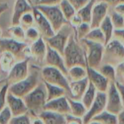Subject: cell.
<instances>
[{
    "instance_id": "1",
    "label": "cell",
    "mask_w": 124,
    "mask_h": 124,
    "mask_svg": "<svg viewBox=\"0 0 124 124\" xmlns=\"http://www.w3.org/2000/svg\"><path fill=\"white\" fill-rule=\"evenodd\" d=\"M62 57L68 69L77 65L86 67L85 49L81 41L76 39L75 31L68 40Z\"/></svg>"
},
{
    "instance_id": "2",
    "label": "cell",
    "mask_w": 124,
    "mask_h": 124,
    "mask_svg": "<svg viewBox=\"0 0 124 124\" xmlns=\"http://www.w3.org/2000/svg\"><path fill=\"white\" fill-rule=\"evenodd\" d=\"M41 81V68L37 65H30L28 76L24 80L10 85L9 86V92L23 99L32 92Z\"/></svg>"
},
{
    "instance_id": "3",
    "label": "cell",
    "mask_w": 124,
    "mask_h": 124,
    "mask_svg": "<svg viewBox=\"0 0 124 124\" xmlns=\"http://www.w3.org/2000/svg\"><path fill=\"white\" fill-rule=\"evenodd\" d=\"M23 99L28 110V113L38 116L44 110L47 102L46 87L42 80L32 92Z\"/></svg>"
},
{
    "instance_id": "4",
    "label": "cell",
    "mask_w": 124,
    "mask_h": 124,
    "mask_svg": "<svg viewBox=\"0 0 124 124\" xmlns=\"http://www.w3.org/2000/svg\"><path fill=\"white\" fill-rule=\"evenodd\" d=\"M4 52L13 54L17 62L31 58L29 45L25 42L17 41L12 38L0 39V53Z\"/></svg>"
},
{
    "instance_id": "5",
    "label": "cell",
    "mask_w": 124,
    "mask_h": 124,
    "mask_svg": "<svg viewBox=\"0 0 124 124\" xmlns=\"http://www.w3.org/2000/svg\"><path fill=\"white\" fill-rule=\"evenodd\" d=\"M80 41L85 49L86 66L97 70L102 64L105 45L89 41L86 39H81Z\"/></svg>"
},
{
    "instance_id": "6",
    "label": "cell",
    "mask_w": 124,
    "mask_h": 124,
    "mask_svg": "<svg viewBox=\"0 0 124 124\" xmlns=\"http://www.w3.org/2000/svg\"><path fill=\"white\" fill-rule=\"evenodd\" d=\"M41 78L44 82L64 89L67 92V96L68 95L70 92V81L68 77L59 69L44 65L41 69Z\"/></svg>"
},
{
    "instance_id": "7",
    "label": "cell",
    "mask_w": 124,
    "mask_h": 124,
    "mask_svg": "<svg viewBox=\"0 0 124 124\" xmlns=\"http://www.w3.org/2000/svg\"><path fill=\"white\" fill-rule=\"evenodd\" d=\"M124 61V45L116 39H113L105 45L102 64H110L117 67Z\"/></svg>"
},
{
    "instance_id": "8",
    "label": "cell",
    "mask_w": 124,
    "mask_h": 124,
    "mask_svg": "<svg viewBox=\"0 0 124 124\" xmlns=\"http://www.w3.org/2000/svg\"><path fill=\"white\" fill-rule=\"evenodd\" d=\"M74 33V28H73L69 23L64 25L58 31L48 39H44L46 44L53 49L63 55L65 48L68 42L70 36Z\"/></svg>"
},
{
    "instance_id": "9",
    "label": "cell",
    "mask_w": 124,
    "mask_h": 124,
    "mask_svg": "<svg viewBox=\"0 0 124 124\" xmlns=\"http://www.w3.org/2000/svg\"><path fill=\"white\" fill-rule=\"evenodd\" d=\"M36 7L45 16L54 32L58 31L64 25L68 22L63 16L59 5L57 6H44L35 5Z\"/></svg>"
},
{
    "instance_id": "10",
    "label": "cell",
    "mask_w": 124,
    "mask_h": 124,
    "mask_svg": "<svg viewBox=\"0 0 124 124\" xmlns=\"http://www.w3.org/2000/svg\"><path fill=\"white\" fill-rule=\"evenodd\" d=\"M29 58L17 62L8 72L6 83L9 86L24 80L29 74Z\"/></svg>"
},
{
    "instance_id": "11",
    "label": "cell",
    "mask_w": 124,
    "mask_h": 124,
    "mask_svg": "<svg viewBox=\"0 0 124 124\" xmlns=\"http://www.w3.org/2000/svg\"><path fill=\"white\" fill-rule=\"evenodd\" d=\"M115 82L110 83L109 87L106 92L105 110L113 114L118 115L123 109H124V108Z\"/></svg>"
},
{
    "instance_id": "12",
    "label": "cell",
    "mask_w": 124,
    "mask_h": 124,
    "mask_svg": "<svg viewBox=\"0 0 124 124\" xmlns=\"http://www.w3.org/2000/svg\"><path fill=\"white\" fill-rule=\"evenodd\" d=\"M106 108V92H97V97L90 108L87 110L86 115L82 118L84 124H87L97 116L105 110Z\"/></svg>"
},
{
    "instance_id": "13",
    "label": "cell",
    "mask_w": 124,
    "mask_h": 124,
    "mask_svg": "<svg viewBox=\"0 0 124 124\" xmlns=\"http://www.w3.org/2000/svg\"><path fill=\"white\" fill-rule=\"evenodd\" d=\"M32 12L35 20V27L39 30L41 37L44 39L52 37L55 32L45 16L36 7V6H33Z\"/></svg>"
},
{
    "instance_id": "14",
    "label": "cell",
    "mask_w": 124,
    "mask_h": 124,
    "mask_svg": "<svg viewBox=\"0 0 124 124\" xmlns=\"http://www.w3.org/2000/svg\"><path fill=\"white\" fill-rule=\"evenodd\" d=\"M109 9V5L105 1H96L93 7L92 12V19L90 23L92 28H97L100 27L102 21L108 15Z\"/></svg>"
},
{
    "instance_id": "15",
    "label": "cell",
    "mask_w": 124,
    "mask_h": 124,
    "mask_svg": "<svg viewBox=\"0 0 124 124\" xmlns=\"http://www.w3.org/2000/svg\"><path fill=\"white\" fill-rule=\"evenodd\" d=\"M44 63L45 64V66H49L57 68L60 71H62L66 76H68V68L65 66L62 55L60 54L56 50L49 46L48 45L46 55Z\"/></svg>"
},
{
    "instance_id": "16",
    "label": "cell",
    "mask_w": 124,
    "mask_h": 124,
    "mask_svg": "<svg viewBox=\"0 0 124 124\" xmlns=\"http://www.w3.org/2000/svg\"><path fill=\"white\" fill-rule=\"evenodd\" d=\"M87 72V78L89 83H91L99 92H106L109 85L110 81L105 78L98 70L90 68L89 66L86 67Z\"/></svg>"
},
{
    "instance_id": "17",
    "label": "cell",
    "mask_w": 124,
    "mask_h": 124,
    "mask_svg": "<svg viewBox=\"0 0 124 124\" xmlns=\"http://www.w3.org/2000/svg\"><path fill=\"white\" fill-rule=\"evenodd\" d=\"M43 110L51 111L61 115H69L70 113V105L67 96H63L60 98L46 102Z\"/></svg>"
},
{
    "instance_id": "18",
    "label": "cell",
    "mask_w": 124,
    "mask_h": 124,
    "mask_svg": "<svg viewBox=\"0 0 124 124\" xmlns=\"http://www.w3.org/2000/svg\"><path fill=\"white\" fill-rule=\"evenodd\" d=\"M7 106L10 110L13 117L23 116L28 113L23 99L17 97L9 92L7 97Z\"/></svg>"
},
{
    "instance_id": "19",
    "label": "cell",
    "mask_w": 124,
    "mask_h": 124,
    "mask_svg": "<svg viewBox=\"0 0 124 124\" xmlns=\"http://www.w3.org/2000/svg\"><path fill=\"white\" fill-rule=\"evenodd\" d=\"M31 57L37 62L43 63L46 55L47 44L44 38L41 37L36 41L29 45Z\"/></svg>"
},
{
    "instance_id": "20",
    "label": "cell",
    "mask_w": 124,
    "mask_h": 124,
    "mask_svg": "<svg viewBox=\"0 0 124 124\" xmlns=\"http://www.w3.org/2000/svg\"><path fill=\"white\" fill-rule=\"evenodd\" d=\"M33 7L28 0H15L12 15V25H19L20 17L25 13L33 11Z\"/></svg>"
},
{
    "instance_id": "21",
    "label": "cell",
    "mask_w": 124,
    "mask_h": 124,
    "mask_svg": "<svg viewBox=\"0 0 124 124\" xmlns=\"http://www.w3.org/2000/svg\"><path fill=\"white\" fill-rule=\"evenodd\" d=\"M89 84V81L87 77L78 81L70 82V92L67 97L74 100L81 101Z\"/></svg>"
},
{
    "instance_id": "22",
    "label": "cell",
    "mask_w": 124,
    "mask_h": 124,
    "mask_svg": "<svg viewBox=\"0 0 124 124\" xmlns=\"http://www.w3.org/2000/svg\"><path fill=\"white\" fill-rule=\"evenodd\" d=\"M44 124H66L67 121L65 116L61 115L57 113L47 111V110H42L39 115Z\"/></svg>"
},
{
    "instance_id": "23",
    "label": "cell",
    "mask_w": 124,
    "mask_h": 124,
    "mask_svg": "<svg viewBox=\"0 0 124 124\" xmlns=\"http://www.w3.org/2000/svg\"><path fill=\"white\" fill-rule=\"evenodd\" d=\"M45 87H46V101H50L53 100L57 98H60L63 96H67V92L66 91L57 86L52 85L50 84H48L46 82L43 81Z\"/></svg>"
},
{
    "instance_id": "24",
    "label": "cell",
    "mask_w": 124,
    "mask_h": 124,
    "mask_svg": "<svg viewBox=\"0 0 124 124\" xmlns=\"http://www.w3.org/2000/svg\"><path fill=\"white\" fill-rule=\"evenodd\" d=\"M68 100L70 105V115L76 118L82 119L87 112V109L86 108V107L81 101L74 100L69 97H68Z\"/></svg>"
},
{
    "instance_id": "25",
    "label": "cell",
    "mask_w": 124,
    "mask_h": 124,
    "mask_svg": "<svg viewBox=\"0 0 124 124\" xmlns=\"http://www.w3.org/2000/svg\"><path fill=\"white\" fill-rule=\"evenodd\" d=\"M17 62V60L13 54L9 52H4L0 53V70L7 73Z\"/></svg>"
},
{
    "instance_id": "26",
    "label": "cell",
    "mask_w": 124,
    "mask_h": 124,
    "mask_svg": "<svg viewBox=\"0 0 124 124\" xmlns=\"http://www.w3.org/2000/svg\"><path fill=\"white\" fill-rule=\"evenodd\" d=\"M67 77L70 82L82 80L87 77L86 68V67L78 65L70 68L69 69H68Z\"/></svg>"
},
{
    "instance_id": "27",
    "label": "cell",
    "mask_w": 124,
    "mask_h": 124,
    "mask_svg": "<svg viewBox=\"0 0 124 124\" xmlns=\"http://www.w3.org/2000/svg\"><path fill=\"white\" fill-rule=\"evenodd\" d=\"M104 34L105 39V44L106 45L109 41H110L113 39V34L115 31V28L112 24V22L110 20V16L108 15L105 19L102 21L101 25L99 27Z\"/></svg>"
},
{
    "instance_id": "28",
    "label": "cell",
    "mask_w": 124,
    "mask_h": 124,
    "mask_svg": "<svg viewBox=\"0 0 124 124\" xmlns=\"http://www.w3.org/2000/svg\"><path fill=\"white\" fill-rule=\"evenodd\" d=\"M97 92H98L96 89V88L91 83H89L85 93L84 94V95L81 100V102L84 104V105L86 107V108L87 110L90 108L92 104L95 100Z\"/></svg>"
},
{
    "instance_id": "29",
    "label": "cell",
    "mask_w": 124,
    "mask_h": 124,
    "mask_svg": "<svg viewBox=\"0 0 124 124\" xmlns=\"http://www.w3.org/2000/svg\"><path fill=\"white\" fill-rule=\"evenodd\" d=\"M96 1L97 0H89V1L84 7H83L81 9H80L76 12V14L81 17L83 23H86L90 24L91 19H92V9Z\"/></svg>"
},
{
    "instance_id": "30",
    "label": "cell",
    "mask_w": 124,
    "mask_h": 124,
    "mask_svg": "<svg viewBox=\"0 0 124 124\" xmlns=\"http://www.w3.org/2000/svg\"><path fill=\"white\" fill-rule=\"evenodd\" d=\"M97 70L110 82H115L117 81L116 68L113 65L103 63L100 66V68Z\"/></svg>"
},
{
    "instance_id": "31",
    "label": "cell",
    "mask_w": 124,
    "mask_h": 124,
    "mask_svg": "<svg viewBox=\"0 0 124 124\" xmlns=\"http://www.w3.org/2000/svg\"><path fill=\"white\" fill-rule=\"evenodd\" d=\"M92 121L100 124H117V115L113 114L105 110L97 116Z\"/></svg>"
},
{
    "instance_id": "32",
    "label": "cell",
    "mask_w": 124,
    "mask_h": 124,
    "mask_svg": "<svg viewBox=\"0 0 124 124\" xmlns=\"http://www.w3.org/2000/svg\"><path fill=\"white\" fill-rule=\"evenodd\" d=\"M7 31L10 35L9 38H12L17 41L25 42V30L20 25H11V26L9 27Z\"/></svg>"
},
{
    "instance_id": "33",
    "label": "cell",
    "mask_w": 124,
    "mask_h": 124,
    "mask_svg": "<svg viewBox=\"0 0 124 124\" xmlns=\"http://www.w3.org/2000/svg\"><path fill=\"white\" fill-rule=\"evenodd\" d=\"M59 7L63 16L68 22L76 14V10L73 8V7L69 3L68 0H62L59 4Z\"/></svg>"
},
{
    "instance_id": "34",
    "label": "cell",
    "mask_w": 124,
    "mask_h": 124,
    "mask_svg": "<svg viewBox=\"0 0 124 124\" xmlns=\"http://www.w3.org/2000/svg\"><path fill=\"white\" fill-rule=\"evenodd\" d=\"M85 39L93 42L102 44L104 45L105 44V39L104 34L102 33L100 28H92Z\"/></svg>"
},
{
    "instance_id": "35",
    "label": "cell",
    "mask_w": 124,
    "mask_h": 124,
    "mask_svg": "<svg viewBox=\"0 0 124 124\" xmlns=\"http://www.w3.org/2000/svg\"><path fill=\"white\" fill-rule=\"evenodd\" d=\"M108 15L110 16L112 24L115 30H121L124 28V17L117 13L113 8L109 9Z\"/></svg>"
},
{
    "instance_id": "36",
    "label": "cell",
    "mask_w": 124,
    "mask_h": 124,
    "mask_svg": "<svg viewBox=\"0 0 124 124\" xmlns=\"http://www.w3.org/2000/svg\"><path fill=\"white\" fill-rule=\"evenodd\" d=\"M41 37L39 30L35 26H32L25 31V42L28 45L36 41Z\"/></svg>"
},
{
    "instance_id": "37",
    "label": "cell",
    "mask_w": 124,
    "mask_h": 124,
    "mask_svg": "<svg viewBox=\"0 0 124 124\" xmlns=\"http://www.w3.org/2000/svg\"><path fill=\"white\" fill-rule=\"evenodd\" d=\"M91 29H92V28H91V25L89 23H82L77 28H74L75 36H76V39L78 41L85 39L86 36H87V34L91 31Z\"/></svg>"
},
{
    "instance_id": "38",
    "label": "cell",
    "mask_w": 124,
    "mask_h": 124,
    "mask_svg": "<svg viewBox=\"0 0 124 124\" xmlns=\"http://www.w3.org/2000/svg\"><path fill=\"white\" fill-rule=\"evenodd\" d=\"M35 24L34 17L32 12H28L24 14L20 19L19 25L25 31L26 29L33 26Z\"/></svg>"
},
{
    "instance_id": "39",
    "label": "cell",
    "mask_w": 124,
    "mask_h": 124,
    "mask_svg": "<svg viewBox=\"0 0 124 124\" xmlns=\"http://www.w3.org/2000/svg\"><path fill=\"white\" fill-rule=\"evenodd\" d=\"M9 85L5 83L0 89V112L7 106V97Z\"/></svg>"
},
{
    "instance_id": "40",
    "label": "cell",
    "mask_w": 124,
    "mask_h": 124,
    "mask_svg": "<svg viewBox=\"0 0 124 124\" xmlns=\"http://www.w3.org/2000/svg\"><path fill=\"white\" fill-rule=\"evenodd\" d=\"M12 117L10 110L7 106H6L0 112V124H9Z\"/></svg>"
},
{
    "instance_id": "41",
    "label": "cell",
    "mask_w": 124,
    "mask_h": 124,
    "mask_svg": "<svg viewBox=\"0 0 124 124\" xmlns=\"http://www.w3.org/2000/svg\"><path fill=\"white\" fill-rule=\"evenodd\" d=\"M9 124H31V118L28 113L23 116L12 117Z\"/></svg>"
},
{
    "instance_id": "42",
    "label": "cell",
    "mask_w": 124,
    "mask_h": 124,
    "mask_svg": "<svg viewBox=\"0 0 124 124\" xmlns=\"http://www.w3.org/2000/svg\"><path fill=\"white\" fill-rule=\"evenodd\" d=\"M68 1L76 10V12L80 9H81L83 7H84L89 1V0H68Z\"/></svg>"
},
{
    "instance_id": "43",
    "label": "cell",
    "mask_w": 124,
    "mask_h": 124,
    "mask_svg": "<svg viewBox=\"0 0 124 124\" xmlns=\"http://www.w3.org/2000/svg\"><path fill=\"white\" fill-rule=\"evenodd\" d=\"M62 0H39L36 5H44V6H57L60 4Z\"/></svg>"
},
{
    "instance_id": "44",
    "label": "cell",
    "mask_w": 124,
    "mask_h": 124,
    "mask_svg": "<svg viewBox=\"0 0 124 124\" xmlns=\"http://www.w3.org/2000/svg\"><path fill=\"white\" fill-rule=\"evenodd\" d=\"M115 84H116V86L117 90L118 92L119 96L121 97V100L122 101V103H123L124 108V84L121 82V81H116L115 82Z\"/></svg>"
},
{
    "instance_id": "45",
    "label": "cell",
    "mask_w": 124,
    "mask_h": 124,
    "mask_svg": "<svg viewBox=\"0 0 124 124\" xmlns=\"http://www.w3.org/2000/svg\"><path fill=\"white\" fill-rule=\"evenodd\" d=\"M68 23H70V25L73 28H77L78 25H80L83 22H82L81 17H80L77 14H76V15H75L68 21Z\"/></svg>"
},
{
    "instance_id": "46",
    "label": "cell",
    "mask_w": 124,
    "mask_h": 124,
    "mask_svg": "<svg viewBox=\"0 0 124 124\" xmlns=\"http://www.w3.org/2000/svg\"><path fill=\"white\" fill-rule=\"evenodd\" d=\"M67 124H84L81 118H76L71 115H66L65 116Z\"/></svg>"
},
{
    "instance_id": "47",
    "label": "cell",
    "mask_w": 124,
    "mask_h": 124,
    "mask_svg": "<svg viewBox=\"0 0 124 124\" xmlns=\"http://www.w3.org/2000/svg\"><path fill=\"white\" fill-rule=\"evenodd\" d=\"M113 39H117L124 45V28L121 30H115Z\"/></svg>"
},
{
    "instance_id": "48",
    "label": "cell",
    "mask_w": 124,
    "mask_h": 124,
    "mask_svg": "<svg viewBox=\"0 0 124 124\" xmlns=\"http://www.w3.org/2000/svg\"><path fill=\"white\" fill-rule=\"evenodd\" d=\"M101 1H105V3H107L109 7L113 8L115 7L116 6L120 4H122V3H124V0H101Z\"/></svg>"
},
{
    "instance_id": "49",
    "label": "cell",
    "mask_w": 124,
    "mask_h": 124,
    "mask_svg": "<svg viewBox=\"0 0 124 124\" xmlns=\"http://www.w3.org/2000/svg\"><path fill=\"white\" fill-rule=\"evenodd\" d=\"M29 116L31 118V124H44L43 120L38 116H34V115H31V114H29Z\"/></svg>"
},
{
    "instance_id": "50",
    "label": "cell",
    "mask_w": 124,
    "mask_h": 124,
    "mask_svg": "<svg viewBox=\"0 0 124 124\" xmlns=\"http://www.w3.org/2000/svg\"><path fill=\"white\" fill-rule=\"evenodd\" d=\"M117 13H118L119 15H121V16H123L124 17V3L120 4L117 6H116L115 7L113 8Z\"/></svg>"
},
{
    "instance_id": "51",
    "label": "cell",
    "mask_w": 124,
    "mask_h": 124,
    "mask_svg": "<svg viewBox=\"0 0 124 124\" xmlns=\"http://www.w3.org/2000/svg\"><path fill=\"white\" fill-rule=\"evenodd\" d=\"M117 124H124V109L117 115Z\"/></svg>"
},
{
    "instance_id": "52",
    "label": "cell",
    "mask_w": 124,
    "mask_h": 124,
    "mask_svg": "<svg viewBox=\"0 0 124 124\" xmlns=\"http://www.w3.org/2000/svg\"><path fill=\"white\" fill-rule=\"evenodd\" d=\"M8 9L9 5L7 2H0V15H1Z\"/></svg>"
},
{
    "instance_id": "53",
    "label": "cell",
    "mask_w": 124,
    "mask_h": 124,
    "mask_svg": "<svg viewBox=\"0 0 124 124\" xmlns=\"http://www.w3.org/2000/svg\"><path fill=\"white\" fill-rule=\"evenodd\" d=\"M87 124H99L98 122H97V121H91L90 122H89Z\"/></svg>"
},
{
    "instance_id": "54",
    "label": "cell",
    "mask_w": 124,
    "mask_h": 124,
    "mask_svg": "<svg viewBox=\"0 0 124 124\" xmlns=\"http://www.w3.org/2000/svg\"><path fill=\"white\" fill-rule=\"evenodd\" d=\"M2 30H1V28H0V39H1L2 37Z\"/></svg>"
},
{
    "instance_id": "55",
    "label": "cell",
    "mask_w": 124,
    "mask_h": 124,
    "mask_svg": "<svg viewBox=\"0 0 124 124\" xmlns=\"http://www.w3.org/2000/svg\"><path fill=\"white\" fill-rule=\"evenodd\" d=\"M38 1H39V0H36V2H37Z\"/></svg>"
},
{
    "instance_id": "56",
    "label": "cell",
    "mask_w": 124,
    "mask_h": 124,
    "mask_svg": "<svg viewBox=\"0 0 124 124\" xmlns=\"http://www.w3.org/2000/svg\"></svg>"
}]
</instances>
